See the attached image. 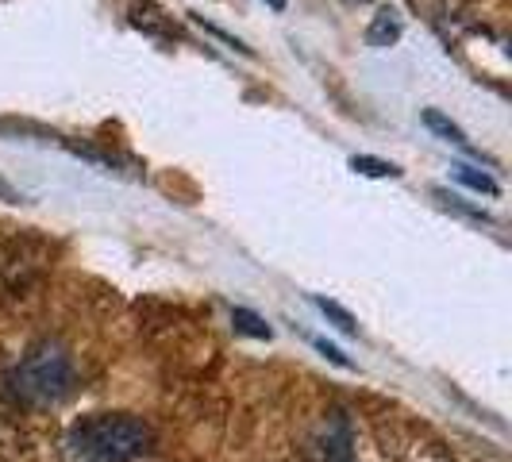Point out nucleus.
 <instances>
[{
	"mask_svg": "<svg viewBox=\"0 0 512 462\" xmlns=\"http://www.w3.org/2000/svg\"><path fill=\"white\" fill-rule=\"evenodd\" d=\"M154 443V428L131 412H93L70 428V447L81 462H143Z\"/></svg>",
	"mask_w": 512,
	"mask_h": 462,
	"instance_id": "1",
	"label": "nucleus"
},
{
	"mask_svg": "<svg viewBox=\"0 0 512 462\" xmlns=\"http://www.w3.org/2000/svg\"><path fill=\"white\" fill-rule=\"evenodd\" d=\"M74 382H77L74 359H70V351H66L62 343H54V339H43V343L27 347V355L16 362V370H12V389H16V397L27 401V405H35V409H47V405L66 401V397L74 393Z\"/></svg>",
	"mask_w": 512,
	"mask_h": 462,
	"instance_id": "2",
	"label": "nucleus"
},
{
	"mask_svg": "<svg viewBox=\"0 0 512 462\" xmlns=\"http://www.w3.org/2000/svg\"><path fill=\"white\" fill-rule=\"evenodd\" d=\"M320 462H359L355 459V432L351 420L335 409L324 424V439H320Z\"/></svg>",
	"mask_w": 512,
	"mask_h": 462,
	"instance_id": "3",
	"label": "nucleus"
},
{
	"mask_svg": "<svg viewBox=\"0 0 512 462\" xmlns=\"http://www.w3.org/2000/svg\"><path fill=\"white\" fill-rule=\"evenodd\" d=\"M401 12H393V8H382L378 16H374V24L366 27V43L370 47H393L397 39H401Z\"/></svg>",
	"mask_w": 512,
	"mask_h": 462,
	"instance_id": "4",
	"label": "nucleus"
},
{
	"mask_svg": "<svg viewBox=\"0 0 512 462\" xmlns=\"http://www.w3.org/2000/svg\"><path fill=\"white\" fill-rule=\"evenodd\" d=\"M424 124H428V128L436 131V135H443L447 143H455V147H462V151L478 154V151H474V147H470V139L462 135L459 124H451V120H447L443 112H436V108H424Z\"/></svg>",
	"mask_w": 512,
	"mask_h": 462,
	"instance_id": "5",
	"label": "nucleus"
},
{
	"mask_svg": "<svg viewBox=\"0 0 512 462\" xmlns=\"http://www.w3.org/2000/svg\"><path fill=\"white\" fill-rule=\"evenodd\" d=\"M451 178L462 181V185H470V189H478V193H486V197H497V193H501V185L489 178L486 170H474V166H451Z\"/></svg>",
	"mask_w": 512,
	"mask_h": 462,
	"instance_id": "6",
	"label": "nucleus"
},
{
	"mask_svg": "<svg viewBox=\"0 0 512 462\" xmlns=\"http://www.w3.org/2000/svg\"><path fill=\"white\" fill-rule=\"evenodd\" d=\"M351 170L362 174V178H397V174H401L393 162L374 158V154H355V158H351Z\"/></svg>",
	"mask_w": 512,
	"mask_h": 462,
	"instance_id": "7",
	"label": "nucleus"
},
{
	"mask_svg": "<svg viewBox=\"0 0 512 462\" xmlns=\"http://www.w3.org/2000/svg\"><path fill=\"white\" fill-rule=\"evenodd\" d=\"M231 324H235V332L243 335H255V339H270V324L258 316V312H251V308H231Z\"/></svg>",
	"mask_w": 512,
	"mask_h": 462,
	"instance_id": "8",
	"label": "nucleus"
},
{
	"mask_svg": "<svg viewBox=\"0 0 512 462\" xmlns=\"http://www.w3.org/2000/svg\"><path fill=\"white\" fill-rule=\"evenodd\" d=\"M316 308H320V312H324V316L332 320V324H335V328H339V332L359 335V324H355V316H351L347 308H339V305H335V301H328V297H316Z\"/></svg>",
	"mask_w": 512,
	"mask_h": 462,
	"instance_id": "9",
	"label": "nucleus"
},
{
	"mask_svg": "<svg viewBox=\"0 0 512 462\" xmlns=\"http://www.w3.org/2000/svg\"><path fill=\"white\" fill-rule=\"evenodd\" d=\"M312 347H316V351H320V355H324V359H332L335 366H351V359H347V355H343V351H339V347H332V343H328V339H312Z\"/></svg>",
	"mask_w": 512,
	"mask_h": 462,
	"instance_id": "10",
	"label": "nucleus"
},
{
	"mask_svg": "<svg viewBox=\"0 0 512 462\" xmlns=\"http://www.w3.org/2000/svg\"><path fill=\"white\" fill-rule=\"evenodd\" d=\"M0 201H4V205H20L24 197H20V189H16V185H8V181L0 178Z\"/></svg>",
	"mask_w": 512,
	"mask_h": 462,
	"instance_id": "11",
	"label": "nucleus"
},
{
	"mask_svg": "<svg viewBox=\"0 0 512 462\" xmlns=\"http://www.w3.org/2000/svg\"><path fill=\"white\" fill-rule=\"evenodd\" d=\"M266 4H270L274 12H282V8H285V0H266Z\"/></svg>",
	"mask_w": 512,
	"mask_h": 462,
	"instance_id": "12",
	"label": "nucleus"
}]
</instances>
